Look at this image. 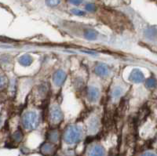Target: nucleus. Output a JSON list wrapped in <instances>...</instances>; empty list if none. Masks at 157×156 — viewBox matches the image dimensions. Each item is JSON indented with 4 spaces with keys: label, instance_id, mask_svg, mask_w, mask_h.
I'll return each mask as SVG.
<instances>
[{
    "label": "nucleus",
    "instance_id": "16",
    "mask_svg": "<svg viewBox=\"0 0 157 156\" xmlns=\"http://www.w3.org/2000/svg\"><path fill=\"white\" fill-rule=\"evenodd\" d=\"M47 3L50 6H56L60 3V0H47Z\"/></svg>",
    "mask_w": 157,
    "mask_h": 156
},
{
    "label": "nucleus",
    "instance_id": "7",
    "mask_svg": "<svg viewBox=\"0 0 157 156\" xmlns=\"http://www.w3.org/2000/svg\"><path fill=\"white\" fill-rule=\"evenodd\" d=\"M100 96V92L98 88L90 86L87 89V99L90 102H96Z\"/></svg>",
    "mask_w": 157,
    "mask_h": 156
},
{
    "label": "nucleus",
    "instance_id": "19",
    "mask_svg": "<svg viewBox=\"0 0 157 156\" xmlns=\"http://www.w3.org/2000/svg\"><path fill=\"white\" fill-rule=\"evenodd\" d=\"M120 93H121V91H120V88H116V89H115V90L113 91V96H114L115 97H119L120 96Z\"/></svg>",
    "mask_w": 157,
    "mask_h": 156
},
{
    "label": "nucleus",
    "instance_id": "9",
    "mask_svg": "<svg viewBox=\"0 0 157 156\" xmlns=\"http://www.w3.org/2000/svg\"><path fill=\"white\" fill-rule=\"evenodd\" d=\"M41 151L44 155H50L55 151V146L50 143H46L42 146Z\"/></svg>",
    "mask_w": 157,
    "mask_h": 156
},
{
    "label": "nucleus",
    "instance_id": "4",
    "mask_svg": "<svg viewBox=\"0 0 157 156\" xmlns=\"http://www.w3.org/2000/svg\"><path fill=\"white\" fill-rule=\"evenodd\" d=\"M88 156H105V148L100 144H94L92 145L89 149L87 152Z\"/></svg>",
    "mask_w": 157,
    "mask_h": 156
},
{
    "label": "nucleus",
    "instance_id": "5",
    "mask_svg": "<svg viewBox=\"0 0 157 156\" xmlns=\"http://www.w3.org/2000/svg\"><path fill=\"white\" fill-rule=\"evenodd\" d=\"M145 79L144 74L139 69H134L130 74L129 80L134 83H140L142 82Z\"/></svg>",
    "mask_w": 157,
    "mask_h": 156
},
{
    "label": "nucleus",
    "instance_id": "12",
    "mask_svg": "<svg viewBox=\"0 0 157 156\" xmlns=\"http://www.w3.org/2000/svg\"><path fill=\"white\" fill-rule=\"evenodd\" d=\"M155 85H156V81H155L154 78H148L146 81V82H145V86L148 89H152V88L155 86Z\"/></svg>",
    "mask_w": 157,
    "mask_h": 156
},
{
    "label": "nucleus",
    "instance_id": "20",
    "mask_svg": "<svg viewBox=\"0 0 157 156\" xmlns=\"http://www.w3.org/2000/svg\"><path fill=\"white\" fill-rule=\"evenodd\" d=\"M69 1L71 4H73V5L75 6L79 5V4H81L82 2V0H69Z\"/></svg>",
    "mask_w": 157,
    "mask_h": 156
},
{
    "label": "nucleus",
    "instance_id": "13",
    "mask_svg": "<svg viewBox=\"0 0 157 156\" xmlns=\"http://www.w3.org/2000/svg\"><path fill=\"white\" fill-rule=\"evenodd\" d=\"M58 133L56 130H54V131H51L50 133H49V139L50 140V141L52 142H56L58 140Z\"/></svg>",
    "mask_w": 157,
    "mask_h": 156
},
{
    "label": "nucleus",
    "instance_id": "18",
    "mask_svg": "<svg viewBox=\"0 0 157 156\" xmlns=\"http://www.w3.org/2000/svg\"><path fill=\"white\" fill-rule=\"evenodd\" d=\"M71 12L73 13V14L77 15V16H82L84 15V12L82 10H77V9H73L71 10Z\"/></svg>",
    "mask_w": 157,
    "mask_h": 156
},
{
    "label": "nucleus",
    "instance_id": "21",
    "mask_svg": "<svg viewBox=\"0 0 157 156\" xmlns=\"http://www.w3.org/2000/svg\"><path fill=\"white\" fill-rule=\"evenodd\" d=\"M141 156H157L155 153L152 152V151H147V152H145L144 154H141Z\"/></svg>",
    "mask_w": 157,
    "mask_h": 156
},
{
    "label": "nucleus",
    "instance_id": "10",
    "mask_svg": "<svg viewBox=\"0 0 157 156\" xmlns=\"http://www.w3.org/2000/svg\"><path fill=\"white\" fill-rule=\"evenodd\" d=\"M18 61H19L21 65L27 67V66H29L32 63V57L29 54H25V55H22L21 57H20Z\"/></svg>",
    "mask_w": 157,
    "mask_h": 156
},
{
    "label": "nucleus",
    "instance_id": "11",
    "mask_svg": "<svg viewBox=\"0 0 157 156\" xmlns=\"http://www.w3.org/2000/svg\"><path fill=\"white\" fill-rule=\"evenodd\" d=\"M98 129V121L97 119H92L89 124L90 131L95 132Z\"/></svg>",
    "mask_w": 157,
    "mask_h": 156
},
{
    "label": "nucleus",
    "instance_id": "15",
    "mask_svg": "<svg viewBox=\"0 0 157 156\" xmlns=\"http://www.w3.org/2000/svg\"><path fill=\"white\" fill-rule=\"evenodd\" d=\"M13 139L16 142H20L22 139V133L21 131H17L15 132L13 136Z\"/></svg>",
    "mask_w": 157,
    "mask_h": 156
},
{
    "label": "nucleus",
    "instance_id": "6",
    "mask_svg": "<svg viewBox=\"0 0 157 156\" xmlns=\"http://www.w3.org/2000/svg\"><path fill=\"white\" fill-rule=\"evenodd\" d=\"M65 79H66V73L63 70H58L56 71L53 77V81L57 86H62Z\"/></svg>",
    "mask_w": 157,
    "mask_h": 156
},
{
    "label": "nucleus",
    "instance_id": "14",
    "mask_svg": "<svg viewBox=\"0 0 157 156\" xmlns=\"http://www.w3.org/2000/svg\"><path fill=\"white\" fill-rule=\"evenodd\" d=\"M85 37L87 39H90V40L94 39L97 37V34L93 30H88L85 32Z\"/></svg>",
    "mask_w": 157,
    "mask_h": 156
},
{
    "label": "nucleus",
    "instance_id": "1",
    "mask_svg": "<svg viewBox=\"0 0 157 156\" xmlns=\"http://www.w3.org/2000/svg\"><path fill=\"white\" fill-rule=\"evenodd\" d=\"M82 130L76 126H71L67 128L64 134V140L68 144H75L80 141L82 138Z\"/></svg>",
    "mask_w": 157,
    "mask_h": 156
},
{
    "label": "nucleus",
    "instance_id": "8",
    "mask_svg": "<svg viewBox=\"0 0 157 156\" xmlns=\"http://www.w3.org/2000/svg\"><path fill=\"white\" fill-rule=\"evenodd\" d=\"M95 73L99 76H107L109 73V67L105 64H98L95 67Z\"/></svg>",
    "mask_w": 157,
    "mask_h": 156
},
{
    "label": "nucleus",
    "instance_id": "17",
    "mask_svg": "<svg viewBox=\"0 0 157 156\" xmlns=\"http://www.w3.org/2000/svg\"><path fill=\"white\" fill-rule=\"evenodd\" d=\"M86 10L87 11H89V12H94L96 10V6H95V5H94L92 3H88L86 6Z\"/></svg>",
    "mask_w": 157,
    "mask_h": 156
},
{
    "label": "nucleus",
    "instance_id": "3",
    "mask_svg": "<svg viewBox=\"0 0 157 156\" xmlns=\"http://www.w3.org/2000/svg\"><path fill=\"white\" fill-rule=\"evenodd\" d=\"M50 117L52 123H55V124L59 123L62 120L63 114L61 110V108H59V106L54 105L50 108Z\"/></svg>",
    "mask_w": 157,
    "mask_h": 156
},
{
    "label": "nucleus",
    "instance_id": "2",
    "mask_svg": "<svg viewBox=\"0 0 157 156\" xmlns=\"http://www.w3.org/2000/svg\"><path fill=\"white\" fill-rule=\"evenodd\" d=\"M39 117L35 112H28L22 118V125L27 130H35L39 125Z\"/></svg>",
    "mask_w": 157,
    "mask_h": 156
}]
</instances>
